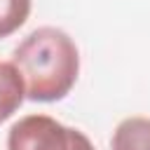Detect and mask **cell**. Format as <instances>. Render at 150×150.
<instances>
[{
    "instance_id": "6da1fadb",
    "label": "cell",
    "mask_w": 150,
    "mask_h": 150,
    "mask_svg": "<svg viewBox=\"0 0 150 150\" xmlns=\"http://www.w3.org/2000/svg\"><path fill=\"white\" fill-rule=\"evenodd\" d=\"M12 63L16 66L26 98L54 103L70 94L80 73V54L68 33L54 26L35 28L14 49Z\"/></svg>"
},
{
    "instance_id": "7a4b0ae2",
    "label": "cell",
    "mask_w": 150,
    "mask_h": 150,
    "mask_svg": "<svg viewBox=\"0 0 150 150\" xmlns=\"http://www.w3.org/2000/svg\"><path fill=\"white\" fill-rule=\"evenodd\" d=\"M68 145L70 127L49 115H26L7 134V150H68Z\"/></svg>"
},
{
    "instance_id": "3957f363",
    "label": "cell",
    "mask_w": 150,
    "mask_h": 150,
    "mask_svg": "<svg viewBox=\"0 0 150 150\" xmlns=\"http://www.w3.org/2000/svg\"><path fill=\"white\" fill-rule=\"evenodd\" d=\"M26 98L23 80L12 61H0V122L9 120Z\"/></svg>"
},
{
    "instance_id": "277c9868",
    "label": "cell",
    "mask_w": 150,
    "mask_h": 150,
    "mask_svg": "<svg viewBox=\"0 0 150 150\" xmlns=\"http://www.w3.org/2000/svg\"><path fill=\"white\" fill-rule=\"evenodd\" d=\"M112 150H150V117H127L110 138Z\"/></svg>"
},
{
    "instance_id": "5b68a950",
    "label": "cell",
    "mask_w": 150,
    "mask_h": 150,
    "mask_svg": "<svg viewBox=\"0 0 150 150\" xmlns=\"http://www.w3.org/2000/svg\"><path fill=\"white\" fill-rule=\"evenodd\" d=\"M30 14V0H0V38L19 30Z\"/></svg>"
},
{
    "instance_id": "8992f818",
    "label": "cell",
    "mask_w": 150,
    "mask_h": 150,
    "mask_svg": "<svg viewBox=\"0 0 150 150\" xmlns=\"http://www.w3.org/2000/svg\"><path fill=\"white\" fill-rule=\"evenodd\" d=\"M68 150H96V148L91 145V141L80 129H73L70 127V145H68Z\"/></svg>"
}]
</instances>
